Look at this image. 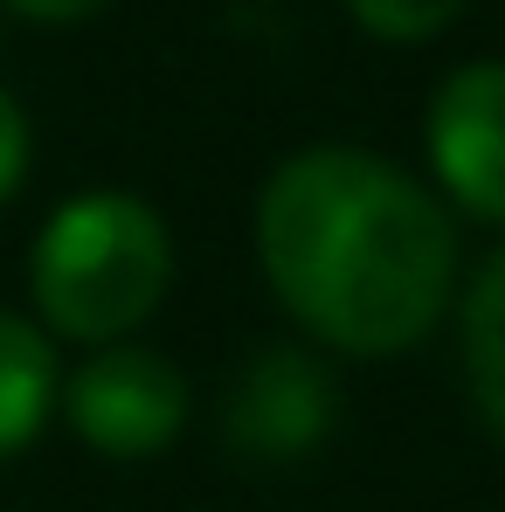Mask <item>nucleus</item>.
Listing matches in <instances>:
<instances>
[{
  "instance_id": "nucleus-1",
  "label": "nucleus",
  "mask_w": 505,
  "mask_h": 512,
  "mask_svg": "<svg viewBox=\"0 0 505 512\" xmlns=\"http://www.w3.org/2000/svg\"><path fill=\"white\" fill-rule=\"evenodd\" d=\"M256 263L312 340L353 360H388L429 340L450 312L457 229L395 160L305 146L256 194Z\"/></svg>"
},
{
  "instance_id": "nucleus-2",
  "label": "nucleus",
  "mask_w": 505,
  "mask_h": 512,
  "mask_svg": "<svg viewBox=\"0 0 505 512\" xmlns=\"http://www.w3.org/2000/svg\"><path fill=\"white\" fill-rule=\"evenodd\" d=\"M173 284V236L160 208L118 187L70 194L28 243L35 326L56 340L118 346L132 340Z\"/></svg>"
},
{
  "instance_id": "nucleus-3",
  "label": "nucleus",
  "mask_w": 505,
  "mask_h": 512,
  "mask_svg": "<svg viewBox=\"0 0 505 512\" xmlns=\"http://www.w3.org/2000/svg\"><path fill=\"white\" fill-rule=\"evenodd\" d=\"M56 409L70 416V429L97 457L139 464V457H160L187 429V374L173 367L167 353H153L139 340L90 346L84 367L63 381Z\"/></svg>"
},
{
  "instance_id": "nucleus-4",
  "label": "nucleus",
  "mask_w": 505,
  "mask_h": 512,
  "mask_svg": "<svg viewBox=\"0 0 505 512\" xmlns=\"http://www.w3.org/2000/svg\"><path fill=\"white\" fill-rule=\"evenodd\" d=\"M333 423L339 381L305 346H263L229 381V402H222V436L250 464H298L333 436Z\"/></svg>"
},
{
  "instance_id": "nucleus-5",
  "label": "nucleus",
  "mask_w": 505,
  "mask_h": 512,
  "mask_svg": "<svg viewBox=\"0 0 505 512\" xmlns=\"http://www.w3.org/2000/svg\"><path fill=\"white\" fill-rule=\"evenodd\" d=\"M429 167L436 187L471 215L505 229V63H464L429 97Z\"/></svg>"
},
{
  "instance_id": "nucleus-6",
  "label": "nucleus",
  "mask_w": 505,
  "mask_h": 512,
  "mask_svg": "<svg viewBox=\"0 0 505 512\" xmlns=\"http://www.w3.org/2000/svg\"><path fill=\"white\" fill-rule=\"evenodd\" d=\"M63 402V367H56V340L21 319V312H0V464L21 457L42 423L56 416Z\"/></svg>"
},
{
  "instance_id": "nucleus-7",
  "label": "nucleus",
  "mask_w": 505,
  "mask_h": 512,
  "mask_svg": "<svg viewBox=\"0 0 505 512\" xmlns=\"http://www.w3.org/2000/svg\"><path fill=\"white\" fill-rule=\"evenodd\" d=\"M464 381L492 436H505V250L464 291Z\"/></svg>"
},
{
  "instance_id": "nucleus-8",
  "label": "nucleus",
  "mask_w": 505,
  "mask_h": 512,
  "mask_svg": "<svg viewBox=\"0 0 505 512\" xmlns=\"http://www.w3.org/2000/svg\"><path fill=\"white\" fill-rule=\"evenodd\" d=\"M471 0H346V14L374 35V42H429L443 35Z\"/></svg>"
},
{
  "instance_id": "nucleus-9",
  "label": "nucleus",
  "mask_w": 505,
  "mask_h": 512,
  "mask_svg": "<svg viewBox=\"0 0 505 512\" xmlns=\"http://www.w3.org/2000/svg\"><path fill=\"white\" fill-rule=\"evenodd\" d=\"M28 160H35V132H28V111H21V97L0 84V201H14L21 194V180H28Z\"/></svg>"
},
{
  "instance_id": "nucleus-10",
  "label": "nucleus",
  "mask_w": 505,
  "mask_h": 512,
  "mask_svg": "<svg viewBox=\"0 0 505 512\" xmlns=\"http://www.w3.org/2000/svg\"><path fill=\"white\" fill-rule=\"evenodd\" d=\"M14 14H28V21H49V28H70V21H90V14H104L111 0H7Z\"/></svg>"
}]
</instances>
